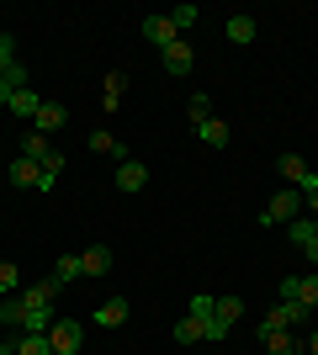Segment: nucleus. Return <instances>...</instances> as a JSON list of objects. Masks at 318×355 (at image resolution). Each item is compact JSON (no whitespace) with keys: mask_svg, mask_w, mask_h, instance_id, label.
I'll list each match as a JSON object with an SVG mask.
<instances>
[{"mask_svg":"<svg viewBox=\"0 0 318 355\" xmlns=\"http://www.w3.org/2000/svg\"><path fill=\"white\" fill-rule=\"evenodd\" d=\"M48 345H53V355H80V345H85V329H80L75 318H53V329H48Z\"/></svg>","mask_w":318,"mask_h":355,"instance_id":"f257e3e1","label":"nucleus"},{"mask_svg":"<svg viewBox=\"0 0 318 355\" xmlns=\"http://www.w3.org/2000/svg\"><path fill=\"white\" fill-rule=\"evenodd\" d=\"M303 218V191H281V196H271V207L260 212V223H297Z\"/></svg>","mask_w":318,"mask_h":355,"instance_id":"f03ea898","label":"nucleus"},{"mask_svg":"<svg viewBox=\"0 0 318 355\" xmlns=\"http://www.w3.org/2000/svg\"><path fill=\"white\" fill-rule=\"evenodd\" d=\"M143 186H149V164L143 159H122L117 164V191L133 196V191H143Z\"/></svg>","mask_w":318,"mask_h":355,"instance_id":"7ed1b4c3","label":"nucleus"},{"mask_svg":"<svg viewBox=\"0 0 318 355\" xmlns=\"http://www.w3.org/2000/svg\"><path fill=\"white\" fill-rule=\"evenodd\" d=\"M303 318H308L303 302H276V308L260 318V329H292V324H303Z\"/></svg>","mask_w":318,"mask_h":355,"instance_id":"20e7f679","label":"nucleus"},{"mask_svg":"<svg viewBox=\"0 0 318 355\" xmlns=\"http://www.w3.org/2000/svg\"><path fill=\"white\" fill-rule=\"evenodd\" d=\"M143 37H149V43L159 48V53H165L170 43H181V32L170 27V16H143Z\"/></svg>","mask_w":318,"mask_h":355,"instance_id":"39448f33","label":"nucleus"},{"mask_svg":"<svg viewBox=\"0 0 318 355\" xmlns=\"http://www.w3.org/2000/svg\"><path fill=\"white\" fill-rule=\"evenodd\" d=\"M122 96H127V74H122V69H112V74L101 80V112H117V101H122Z\"/></svg>","mask_w":318,"mask_h":355,"instance_id":"423d86ee","label":"nucleus"},{"mask_svg":"<svg viewBox=\"0 0 318 355\" xmlns=\"http://www.w3.org/2000/svg\"><path fill=\"white\" fill-rule=\"evenodd\" d=\"M32 128H37L43 138H53L64 128V106L59 101H43V106H37V117H32Z\"/></svg>","mask_w":318,"mask_h":355,"instance_id":"0eeeda50","label":"nucleus"},{"mask_svg":"<svg viewBox=\"0 0 318 355\" xmlns=\"http://www.w3.org/2000/svg\"><path fill=\"white\" fill-rule=\"evenodd\" d=\"M37 175H43V164H37V159H21V154L11 159V186H27V191H37Z\"/></svg>","mask_w":318,"mask_h":355,"instance_id":"6e6552de","label":"nucleus"},{"mask_svg":"<svg viewBox=\"0 0 318 355\" xmlns=\"http://www.w3.org/2000/svg\"><path fill=\"white\" fill-rule=\"evenodd\" d=\"M159 59H165V69H170V74H186V69H191V59H197V53H191V43H186V37H181V43H170L165 53H159Z\"/></svg>","mask_w":318,"mask_h":355,"instance_id":"1a4fd4ad","label":"nucleus"},{"mask_svg":"<svg viewBox=\"0 0 318 355\" xmlns=\"http://www.w3.org/2000/svg\"><path fill=\"white\" fill-rule=\"evenodd\" d=\"M6 106H11V112H16L21 122H32V117H37V106H43V96H37V90L27 85V90H16V96H11Z\"/></svg>","mask_w":318,"mask_h":355,"instance_id":"9d476101","label":"nucleus"},{"mask_svg":"<svg viewBox=\"0 0 318 355\" xmlns=\"http://www.w3.org/2000/svg\"><path fill=\"white\" fill-rule=\"evenodd\" d=\"M80 266H85V276H106V270H112V250H106V244H91V250L80 254Z\"/></svg>","mask_w":318,"mask_h":355,"instance_id":"9b49d317","label":"nucleus"},{"mask_svg":"<svg viewBox=\"0 0 318 355\" xmlns=\"http://www.w3.org/2000/svg\"><path fill=\"white\" fill-rule=\"evenodd\" d=\"M91 148H96V154H112V159H127V144H117V138H112V128H96V133H91Z\"/></svg>","mask_w":318,"mask_h":355,"instance_id":"f8f14e48","label":"nucleus"},{"mask_svg":"<svg viewBox=\"0 0 318 355\" xmlns=\"http://www.w3.org/2000/svg\"><path fill=\"white\" fill-rule=\"evenodd\" d=\"M48 154H53V138H43L37 128H32V133L21 138V159H37V164H43Z\"/></svg>","mask_w":318,"mask_h":355,"instance_id":"ddd939ff","label":"nucleus"},{"mask_svg":"<svg viewBox=\"0 0 318 355\" xmlns=\"http://www.w3.org/2000/svg\"><path fill=\"white\" fill-rule=\"evenodd\" d=\"M96 324H101V329H117V324H127V302H122V297L101 302V308H96Z\"/></svg>","mask_w":318,"mask_h":355,"instance_id":"4468645a","label":"nucleus"},{"mask_svg":"<svg viewBox=\"0 0 318 355\" xmlns=\"http://www.w3.org/2000/svg\"><path fill=\"white\" fill-rule=\"evenodd\" d=\"M255 32H260V27H255V16H228V43H239V48H244V43H255Z\"/></svg>","mask_w":318,"mask_h":355,"instance_id":"2eb2a0df","label":"nucleus"},{"mask_svg":"<svg viewBox=\"0 0 318 355\" xmlns=\"http://www.w3.org/2000/svg\"><path fill=\"white\" fill-rule=\"evenodd\" d=\"M276 170H281V180H292V191H297V186H303V175L313 170V164H303L297 154H281V159H276Z\"/></svg>","mask_w":318,"mask_h":355,"instance_id":"dca6fc26","label":"nucleus"},{"mask_svg":"<svg viewBox=\"0 0 318 355\" xmlns=\"http://www.w3.org/2000/svg\"><path fill=\"white\" fill-rule=\"evenodd\" d=\"M260 345H265V350H271V355H292V350H297L287 329H260Z\"/></svg>","mask_w":318,"mask_h":355,"instance_id":"f3484780","label":"nucleus"},{"mask_svg":"<svg viewBox=\"0 0 318 355\" xmlns=\"http://www.w3.org/2000/svg\"><path fill=\"white\" fill-rule=\"evenodd\" d=\"M287 239L297 244V250H308V244L318 239V223H313V218H297V223H287Z\"/></svg>","mask_w":318,"mask_h":355,"instance_id":"a211bd4d","label":"nucleus"},{"mask_svg":"<svg viewBox=\"0 0 318 355\" xmlns=\"http://www.w3.org/2000/svg\"><path fill=\"white\" fill-rule=\"evenodd\" d=\"M53 276H59V286H69L75 276H85V266H80V254H59V260H53Z\"/></svg>","mask_w":318,"mask_h":355,"instance_id":"6ab92c4d","label":"nucleus"},{"mask_svg":"<svg viewBox=\"0 0 318 355\" xmlns=\"http://www.w3.org/2000/svg\"><path fill=\"white\" fill-rule=\"evenodd\" d=\"M197 133H202V144H207V148H223V144H228V122L207 117V122H202V128H197Z\"/></svg>","mask_w":318,"mask_h":355,"instance_id":"aec40b11","label":"nucleus"},{"mask_svg":"<svg viewBox=\"0 0 318 355\" xmlns=\"http://www.w3.org/2000/svg\"><path fill=\"white\" fill-rule=\"evenodd\" d=\"M197 21H202V11H197V6H191V0L170 11V27H175V32H191V27H197Z\"/></svg>","mask_w":318,"mask_h":355,"instance_id":"412c9836","label":"nucleus"},{"mask_svg":"<svg viewBox=\"0 0 318 355\" xmlns=\"http://www.w3.org/2000/svg\"><path fill=\"white\" fill-rule=\"evenodd\" d=\"M16 286H21V266H16V260H0V297H16Z\"/></svg>","mask_w":318,"mask_h":355,"instance_id":"4be33fe9","label":"nucleus"},{"mask_svg":"<svg viewBox=\"0 0 318 355\" xmlns=\"http://www.w3.org/2000/svg\"><path fill=\"white\" fill-rule=\"evenodd\" d=\"M170 334H175V345H197V340H202V324H197V318H191V313H186L181 324L170 329Z\"/></svg>","mask_w":318,"mask_h":355,"instance_id":"5701e85b","label":"nucleus"},{"mask_svg":"<svg viewBox=\"0 0 318 355\" xmlns=\"http://www.w3.org/2000/svg\"><path fill=\"white\" fill-rule=\"evenodd\" d=\"M186 117H191V128H202V122L212 117V96H191V101H186Z\"/></svg>","mask_w":318,"mask_h":355,"instance_id":"b1692460","label":"nucleus"},{"mask_svg":"<svg viewBox=\"0 0 318 355\" xmlns=\"http://www.w3.org/2000/svg\"><path fill=\"white\" fill-rule=\"evenodd\" d=\"M27 297H32V302H53V297H59V276H43V282H32V286H27Z\"/></svg>","mask_w":318,"mask_h":355,"instance_id":"393cba45","label":"nucleus"},{"mask_svg":"<svg viewBox=\"0 0 318 355\" xmlns=\"http://www.w3.org/2000/svg\"><path fill=\"white\" fill-rule=\"evenodd\" d=\"M16 355H53V345H48V334H21Z\"/></svg>","mask_w":318,"mask_h":355,"instance_id":"a878e982","label":"nucleus"},{"mask_svg":"<svg viewBox=\"0 0 318 355\" xmlns=\"http://www.w3.org/2000/svg\"><path fill=\"white\" fill-rule=\"evenodd\" d=\"M218 318H223V324L233 329V324L244 318V302H239V297H218Z\"/></svg>","mask_w":318,"mask_h":355,"instance_id":"bb28decb","label":"nucleus"},{"mask_svg":"<svg viewBox=\"0 0 318 355\" xmlns=\"http://www.w3.org/2000/svg\"><path fill=\"white\" fill-rule=\"evenodd\" d=\"M186 313H191V318H212V313H218V297L197 292V297H191V302H186Z\"/></svg>","mask_w":318,"mask_h":355,"instance_id":"cd10ccee","label":"nucleus"},{"mask_svg":"<svg viewBox=\"0 0 318 355\" xmlns=\"http://www.w3.org/2000/svg\"><path fill=\"white\" fill-rule=\"evenodd\" d=\"M297 302H303L308 313H318V270H313V276H303V292H297Z\"/></svg>","mask_w":318,"mask_h":355,"instance_id":"c85d7f7f","label":"nucleus"},{"mask_svg":"<svg viewBox=\"0 0 318 355\" xmlns=\"http://www.w3.org/2000/svg\"><path fill=\"white\" fill-rule=\"evenodd\" d=\"M11 64H16V37L0 32V69H11Z\"/></svg>","mask_w":318,"mask_h":355,"instance_id":"c756f323","label":"nucleus"},{"mask_svg":"<svg viewBox=\"0 0 318 355\" xmlns=\"http://www.w3.org/2000/svg\"><path fill=\"white\" fill-rule=\"evenodd\" d=\"M297 292H303V276H287L281 282V302H297Z\"/></svg>","mask_w":318,"mask_h":355,"instance_id":"7c9ffc66","label":"nucleus"},{"mask_svg":"<svg viewBox=\"0 0 318 355\" xmlns=\"http://www.w3.org/2000/svg\"><path fill=\"white\" fill-rule=\"evenodd\" d=\"M297 191H303V196H313V191H318V175H313V170L303 175V186H297Z\"/></svg>","mask_w":318,"mask_h":355,"instance_id":"2f4dec72","label":"nucleus"},{"mask_svg":"<svg viewBox=\"0 0 318 355\" xmlns=\"http://www.w3.org/2000/svg\"><path fill=\"white\" fill-rule=\"evenodd\" d=\"M303 254H308V266H313V270H318V239H313V244H308V250H303Z\"/></svg>","mask_w":318,"mask_h":355,"instance_id":"473e14b6","label":"nucleus"},{"mask_svg":"<svg viewBox=\"0 0 318 355\" xmlns=\"http://www.w3.org/2000/svg\"><path fill=\"white\" fill-rule=\"evenodd\" d=\"M11 96H16V90H11V85H6V74H0V106L11 101Z\"/></svg>","mask_w":318,"mask_h":355,"instance_id":"72a5a7b5","label":"nucleus"},{"mask_svg":"<svg viewBox=\"0 0 318 355\" xmlns=\"http://www.w3.org/2000/svg\"><path fill=\"white\" fill-rule=\"evenodd\" d=\"M303 207H308V212L318 218V191H313V196H303Z\"/></svg>","mask_w":318,"mask_h":355,"instance_id":"f704fd0d","label":"nucleus"},{"mask_svg":"<svg viewBox=\"0 0 318 355\" xmlns=\"http://www.w3.org/2000/svg\"><path fill=\"white\" fill-rule=\"evenodd\" d=\"M11 324V308H6V297H0V329Z\"/></svg>","mask_w":318,"mask_h":355,"instance_id":"c9c22d12","label":"nucleus"},{"mask_svg":"<svg viewBox=\"0 0 318 355\" xmlns=\"http://www.w3.org/2000/svg\"><path fill=\"white\" fill-rule=\"evenodd\" d=\"M0 355H16V345H0Z\"/></svg>","mask_w":318,"mask_h":355,"instance_id":"e433bc0d","label":"nucleus"},{"mask_svg":"<svg viewBox=\"0 0 318 355\" xmlns=\"http://www.w3.org/2000/svg\"><path fill=\"white\" fill-rule=\"evenodd\" d=\"M308 350H313V355H318V334H313V340H308Z\"/></svg>","mask_w":318,"mask_h":355,"instance_id":"4c0bfd02","label":"nucleus"},{"mask_svg":"<svg viewBox=\"0 0 318 355\" xmlns=\"http://www.w3.org/2000/svg\"><path fill=\"white\" fill-rule=\"evenodd\" d=\"M292 355H313V350H292Z\"/></svg>","mask_w":318,"mask_h":355,"instance_id":"58836bf2","label":"nucleus"},{"mask_svg":"<svg viewBox=\"0 0 318 355\" xmlns=\"http://www.w3.org/2000/svg\"><path fill=\"white\" fill-rule=\"evenodd\" d=\"M313 175H318V164H313Z\"/></svg>","mask_w":318,"mask_h":355,"instance_id":"ea45409f","label":"nucleus"},{"mask_svg":"<svg viewBox=\"0 0 318 355\" xmlns=\"http://www.w3.org/2000/svg\"><path fill=\"white\" fill-rule=\"evenodd\" d=\"M313 223H318V218H313Z\"/></svg>","mask_w":318,"mask_h":355,"instance_id":"a19ab883","label":"nucleus"}]
</instances>
